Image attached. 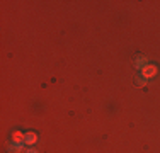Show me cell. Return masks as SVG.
<instances>
[{"label": "cell", "instance_id": "obj_2", "mask_svg": "<svg viewBox=\"0 0 160 153\" xmlns=\"http://www.w3.org/2000/svg\"><path fill=\"white\" fill-rule=\"evenodd\" d=\"M142 75H143L147 80L152 78V76H155V75H157V67H155V65H147V67L142 70Z\"/></svg>", "mask_w": 160, "mask_h": 153}, {"label": "cell", "instance_id": "obj_5", "mask_svg": "<svg viewBox=\"0 0 160 153\" xmlns=\"http://www.w3.org/2000/svg\"><path fill=\"white\" fill-rule=\"evenodd\" d=\"M147 83H148V80L145 78V76H143L142 73H140V75H136V85H138V87H145Z\"/></svg>", "mask_w": 160, "mask_h": 153}, {"label": "cell", "instance_id": "obj_1", "mask_svg": "<svg viewBox=\"0 0 160 153\" xmlns=\"http://www.w3.org/2000/svg\"><path fill=\"white\" fill-rule=\"evenodd\" d=\"M24 145L26 143H22V141H10V143L7 145V150H9L10 153H22Z\"/></svg>", "mask_w": 160, "mask_h": 153}, {"label": "cell", "instance_id": "obj_4", "mask_svg": "<svg viewBox=\"0 0 160 153\" xmlns=\"http://www.w3.org/2000/svg\"><path fill=\"white\" fill-rule=\"evenodd\" d=\"M147 65H148V58H147L145 55H138V56L135 58V67L138 68V70H143Z\"/></svg>", "mask_w": 160, "mask_h": 153}, {"label": "cell", "instance_id": "obj_3", "mask_svg": "<svg viewBox=\"0 0 160 153\" xmlns=\"http://www.w3.org/2000/svg\"><path fill=\"white\" fill-rule=\"evenodd\" d=\"M22 140H24L26 145H29V146H31V145H34L38 141V135H36V133H32V131H28V133H24Z\"/></svg>", "mask_w": 160, "mask_h": 153}, {"label": "cell", "instance_id": "obj_6", "mask_svg": "<svg viewBox=\"0 0 160 153\" xmlns=\"http://www.w3.org/2000/svg\"><path fill=\"white\" fill-rule=\"evenodd\" d=\"M24 153H38V150H34V148H29V150H26Z\"/></svg>", "mask_w": 160, "mask_h": 153}]
</instances>
